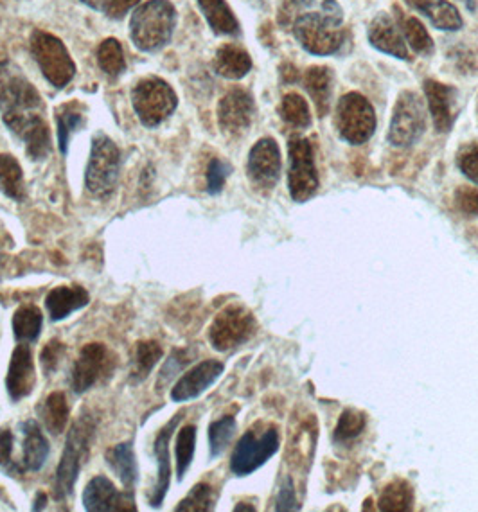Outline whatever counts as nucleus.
Listing matches in <instances>:
<instances>
[{
    "mask_svg": "<svg viewBox=\"0 0 478 512\" xmlns=\"http://www.w3.org/2000/svg\"><path fill=\"white\" fill-rule=\"evenodd\" d=\"M248 177L263 189H272L281 175V151L274 139H261L248 153Z\"/></svg>",
    "mask_w": 478,
    "mask_h": 512,
    "instance_id": "dca6fc26",
    "label": "nucleus"
},
{
    "mask_svg": "<svg viewBox=\"0 0 478 512\" xmlns=\"http://www.w3.org/2000/svg\"><path fill=\"white\" fill-rule=\"evenodd\" d=\"M363 428H365V415L355 410H346L338 421L333 437L337 442L351 441L363 432Z\"/></svg>",
    "mask_w": 478,
    "mask_h": 512,
    "instance_id": "37998d69",
    "label": "nucleus"
},
{
    "mask_svg": "<svg viewBox=\"0 0 478 512\" xmlns=\"http://www.w3.org/2000/svg\"><path fill=\"white\" fill-rule=\"evenodd\" d=\"M462 2H466L468 8L475 9V0H462Z\"/></svg>",
    "mask_w": 478,
    "mask_h": 512,
    "instance_id": "4d7b16f0",
    "label": "nucleus"
},
{
    "mask_svg": "<svg viewBox=\"0 0 478 512\" xmlns=\"http://www.w3.org/2000/svg\"><path fill=\"white\" fill-rule=\"evenodd\" d=\"M369 42L381 53L396 56L399 60H410L407 42L387 13H380L378 17L372 18L369 24Z\"/></svg>",
    "mask_w": 478,
    "mask_h": 512,
    "instance_id": "4be33fe9",
    "label": "nucleus"
},
{
    "mask_svg": "<svg viewBox=\"0 0 478 512\" xmlns=\"http://www.w3.org/2000/svg\"><path fill=\"white\" fill-rule=\"evenodd\" d=\"M121 173V151L116 142L105 133H98L92 141L89 166L85 173L87 189L98 198H108L116 191Z\"/></svg>",
    "mask_w": 478,
    "mask_h": 512,
    "instance_id": "7ed1b4c3",
    "label": "nucleus"
},
{
    "mask_svg": "<svg viewBox=\"0 0 478 512\" xmlns=\"http://www.w3.org/2000/svg\"><path fill=\"white\" fill-rule=\"evenodd\" d=\"M56 119H58V144H60V150L65 155L67 148H69V139H71L72 133L76 132L83 124V117L78 112L71 110L69 106H63L62 110L56 115Z\"/></svg>",
    "mask_w": 478,
    "mask_h": 512,
    "instance_id": "79ce46f5",
    "label": "nucleus"
},
{
    "mask_svg": "<svg viewBox=\"0 0 478 512\" xmlns=\"http://www.w3.org/2000/svg\"><path fill=\"white\" fill-rule=\"evenodd\" d=\"M290 9H302L304 13H319L322 17L329 18L335 24H342L344 11L337 0H290Z\"/></svg>",
    "mask_w": 478,
    "mask_h": 512,
    "instance_id": "a19ab883",
    "label": "nucleus"
},
{
    "mask_svg": "<svg viewBox=\"0 0 478 512\" xmlns=\"http://www.w3.org/2000/svg\"><path fill=\"white\" fill-rule=\"evenodd\" d=\"M71 417V408L67 403V398L63 392H53L49 398L45 399L44 408H42V419H44L45 428L53 435H60L65 432L67 424Z\"/></svg>",
    "mask_w": 478,
    "mask_h": 512,
    "instance_id": "473e14b6",
    "label": "nucleus"
},
{
    "mask_svg": "<svg viewBox=\"0 0 478 512\" xmlns=\"http://www.w3.org/2000/svg\"><path fill=\"white\" fill-rule=\"evenodd\" d=\"M292 29L302 49L315 56L338 53L346 42V31L319 13H299Z\"/></svg>",
    "mask_w": 478,
    "mask_h": 512,
    "instance_id": "20e7f679",
    "label": "nucleus"
},
{
    "mask_svg": "<svg viewBox=\"0 0 478 512\" xmlns=\"http://www.w3.org/2000/svg\"><path fill=\"white\" fill-rule=\"evenodd\" d=\"M42 99L35 87L15 71L9 63H0V110L6 112H36Z\"/></svg>",
    "mask_w": 478,
    "mask_h": 512,
    "instance_id": "ddd939ff",
    "label": "nucleus"
},
{
    "mask_svg": "<svg viewBox=\"0 0 478 512\" xmlns=\"http://www.w3.org/2000/svg\"><path fill=\"white\" fill-rule=\"evenodd\" d=\"M4 123L26 142L27 155L33 160H45L53 150L49 126L36 112H6Z\"/></svg>",
    "mask_w": 478,
    "mask_h": 512,
    "instance_id": "f8f14e48",
    "label": "nucleus"
},
{
    "mask_svg": "<svg viewBox=\"0 0 478 512\" xmlns=\"http://www.w3.org/2000/svg\"><path fill=\"white\" fill-rule=\"evenodd\" d=\"M94 437H96V419L90 414L81 415L80 419L72 424L62 460L56 469V480H54L56 500L63 502L74 493V486L80 478L81 468L89 459Z\"/></svg>",
    "mask_w": 478,
    "mask_h": 512,
    "instance_id": "f257e3e1",
    "label": "nucleus"
},
{
    "mask_svg": "<svg viewBox=\"0 0 478 512\" xmlns=\"http://www.w3.org/2000/svg\"><path fill=\"white\" fill-rule=\"evenodd\" d=\"M256 333V318L247 308L232 304L214 318L209 340L216 351L227 353L248 342Z\"/></svg>",
    "mask_w": 478,
    "mask_h": 512,
    "instance_id": "9d476101",
    "label": "nucleus"
},
{
    "mask_svg": "<svg viewBox=\"0 0 478 512\" xmlns=\"http://www.w3.org/2000/svg\"><path fill=\"white\" fill-rule=\"evenodd\" d=\"M425 94L428 108L434 119L435 130L446 133L452 130L455 121V105H457V90L439 81L426 80Z\"/></svg>",
    "mask_w": 478,
    "mask_h": 512,
    "instance_id": "aec40b11",
    "label": "nucleus"
},
{
    "mask_svg": "<svg viewBox=\"0 0 478 512\" xmlns=\"http://www.w3.org/2000/svg\"><path fill=\"white\" fill-rule=\"evenodd\" d=\"M425 130V103L416 92H410V90L401 92L390 119L389 135H387L390 144L396 148L414 146L423 137Z\"/></svg>",
    "mask_w": 478,
    "mask_h": 512,
    "instance_id": "423d86ee",
    "label": "nucleus"
},
{
    "mask_svg": "<svg viewBox=\"0 0 478 512\" xmlns=\"http://www.w3.org/2000/svg\"><path fill=\"white\" fill-rule=\"evenodd\" d=\"M0 191L15 200H26V187H24V173L15 157L0 155Z\"/></svg>",
    "mask_w": 478,
    "mask_h": 512,
    "instance_id": "7c9ffc66",
    "label": "nucleus"
},
{
    "mask_svg": "<svg viewBox=\"0 0 478 512\" xmlns=\"http://www.w3.org/2000/svg\"><path fill=\"white\" fill-rule=\"evenodd\" d=\"M414 505V491L407 482L398 480L383 489L378 507L385 512H407Z\"/></svg>",
    "mask_w": 478,
    "mask_h": 512,
    "instance_id": "f704fd0d",
    "label": "nucleus"
},
{
    "mask_svg": "<svg viewBox=\"0 0 478 512\" xmlns=\"http://www.w3.org/2000/svg\"><path fill=\"white\" fill-rule=\"evenodd\" d=\"M275 509H277V511H299V504H297L295 495H293V487L290 480L281 487L279 496H277V505H275Z\"/></svg>",
    "mask_w": 478,
    "mask_h": 512,
    "instance_id": "8fccbe9b",
    "label": "nucleus"
},
{
    "mask_svg": "<svg viewBox=\"0 0 478 512\" xmlns=\"http://www.w3.org/2000/svg\"><path fill=\"white\" fill-rule=\"evenodd\" d=\"M223 371H225L223 363L216 362V360H205V362L198 363L175 383V387L171 389V399L175 403H184V401H191V399L202 396L205 390L220 380Z\"/></svg>",
    "mask_w": 478,
    "mask_h": 512,
    "instance_id": "6ab92c4d",
    "label": "nucleus"
},
{
    "mask_svg": "<svg viewBox=\"0 0 478 512\" xmlns=\"http://www.w3.org/2000/svg\"><path fill=\"white\" fill-rule=\"evenodd\" d=\"M132 103L139 121L146 128H155L175 112L178 98L166 81L148 78L133 89Z\"/></svg>",
    "mask_w": 478,
    "mask_h": 512,
    "instance_id": "39448f33",
    "label": "nucleus"
},
{
    "mask_svg": "<svg viewBox=\"0 0 478 512\" xmlns=\"http://www.w3.org/2000/svg\"><path fill=\"white\" fill-rule=\"evenodd\" d=\"M83 507L90 512L137 511L132 491L121 493L110 478L94 477L83 491Z\"/></svg>",
    "mask_w": 478,
    "mask_h": 512,
    "instance_id": "2eb2a0df",
    "label": "nucleus"
},
{
    "mask_svg": "<svg viewBox=\"0 0 478 512\" xmlns=\"http://www.w3.org/2000/svg\"><path fill=\"white\" fill-rule=\"evenodd\" d=\"M13 453V435L9 430H0V466H8Z\"/></svg>",
    "mask_w": 478,
    "mask_h": 512,
    "instance_id": "603ef678",
    "label": "nucleus"
},
{
    "mask_svg": "<svg viewBox=\"0 0 478 512\" xmlns=\"http://www.w3.org/2000/svg\"><path fill=\"white\" fill-rule=\"evenodd\" d=\"M182 419V414L175 415L162 430H160L153 450H155V457H157V464H159V475H157V484L153 489V495L150 498L151 507H160L164 498L168 495L169 484H171V457H169V442H171V435L177 430L178 423Z\"/></svg>",
    "mask_w": 478,
    "mask_h": 512,
    "instance_id": "412c9836",
    "label": "nucleus"
},
{
    "mask_svg": "<svg viewBox=\"0 0 478 512\" xmlns=\"http://www.w3.org/2000/svg\"><path fill=\"white\" fill-rule=\"evenodd\" d=\"M162 358V347L157 342H141L137 344L135 354H133L132 362V383H141L150 376L151 371L155 369V365Z\"/></svg>",
    "mask_w": 478,
    "mask_h": 512,
    "instance_id": "72a5a7b5",
    "label": "nucleus"
},
{
    "mask_svg": "<svg viewBox=\"0 0 478 512\" xmlns=\"http://www.w3.org/2000/svg\"><path fill=\"white\" fill-rule=\"evenodd\" d=\"M98 62L99 67L103 69V72H107L108 76H119L126 69L121 44L114 38L105 40L103 44L99 45Z\"/></svg>",
    "mask_w": 478,
    "mask_h": 512,
    "instance_id": "ea45409f",
    "label": "nucleus"
},
{
    "mask_svg": "<svg viewBox=\"0 0 478 512\" xmlns=\"http://www.w3.org/2000/svg\"><path fill=\"white\" fill-rule=\"evenodd\" d=\"M459 168L478 186V146H471L459 157Z\"/></svg>",
    "mask_w": 478,
    "mask_h": 512,
    "instance_id": "de8ad7c7",
    "label": "nucleus"
},
{
    "mask_svg": "<svg viewBox=\"0 0 478 512\" xmlns=\"http://www.w3.org/2000/svg\"><path fill=\"white\" fill-rule=\"evenodd\" d=\"M231 171V166L227 162H223L222 159L211 160V164L207 168V191H209V195L222 193L223 186L231 175Z\"/></svg>",
    "mask_w": 478,
    "mask_h": 512,
    "instance_id": "a18cd8bd",
    "label": "nucleus"
},
{
    "mask_svg": "<svg viewBox=\"0 0 478 512\" xmlns=\"http://www.w3.org/2000/svg\"><path fill=\"white\" fill-rule=\"evenodd\" d=\"M457 207L466 214H478V189L473 187H461L455 193Z\"/></svg>",
    "mask_w": 478,
    "mask_h": 512,
    "instance_id": "09e8293b",
    "label": "nucleus"
},
{
    "mask_svg": "<svg viewBox=\"0 0 478 512\" xmlns=\"http://www.w3.org/2000/svg\"><path fill=\"white\" fill-rule=\"evenodd\" d=\"M114 360L116 358L110 356L107 345H85L72 367L71 380L74 392L83 394L92 389L103 376H108V372L112 371V367L116 363Z\"/></svg>",
    "mask_w": 478,
    "mask_h": 512,
    "instance_id": "4468645a",
    "label": "nucleus"
},
{
    "mask_svg": "<svg viewBox=\"0 0 478 512\" xmlns=\"http://www.w3.org/2000/svg\"><path fill=\"white\" fill-rule=\"evenodd\" d=\"M198 6L216 35H239L238 18L225 0H198Z\"/></svg>",
    "mask_w": 478,
    "mask_h": 512,
    "instance_id": "c85d7f7f",
    "label": "nucleus"
},
{
    "mask_svg": "<svg viewBox=\"0 0 478 512\" xmlns=\"http://www.w3.org/2000/svg\"><path fill=\"white\" fill-rule=\"evenodd\" d=\"M31 53L35 56L38 67L44 72L45 78L56 89H63L74 78L76 65L71 54L56 36L35 31L31 36Z\"/></svg>",
    "mask_w": 478,
    "mask_h": 512,
    "instance_id": "6e6552de",
    "label": "nucleus"
},
{
    "mask_svg": "<svg viewBox=\"0 0 478 512\" xmlns=\"http://www.w3.org/2000/svg\"><path fill=\"white\" fill-rule=\"evenodd\" d=\"M177 24V11L168 0H150L135 9L130 20L133 44L142 51H159L166 47Z\"/></svg>",
    "mask_w": 478,
    "mask_h": 512,
    "instance_id": "f03ea898",
    "label": "nucleus"
},
{
    "mask_svg": "<svg viewBox=\"0 0 478 512\" xmlns=\"http://www.w3.org/2000/svg\"><path fill=\"white\" fill-rule=\"evenodd\" d=\"M234 511H256V507H252V505H236Z\"/></svg>",
    "mask_w": 478,
    "mask_h": 512,
    "instance_id": "6e6d98bb",
    "label": "nucleus"
},
{
    "mask_svg": "<svg viewBox=\"0 0 478 512\" xmlns=\"http://www.w3.org/2000/svg\"><path fill=\"white\" fill-rule=\"evenodd\" d=\"M20 430L24 435V468L27 471H40L44 468L45 462L49 459V441L45 437L40 424L36 421H26V423L20 424Z\"/></svg>",
    "mask_w": 478,
    "mask_h": 512,
    "instance_id": "b1692460",
    "label": "nucleus"
},
{
    "mask_svg": "<svg viewBox=\"0 0 478 512\" xmlns=\"http://www.w3.org/2000/svg\"><path fill=\"white\" fill-rule=\"evenodd\" d=\"M290 171L288 187L295 202H306L319 189V175L315 166V153L308 139L293 137L288 144Z\"/></svg>",
    "mask_w": 478,
    "mask_h": 512,
    "instance_id": "9b49d317",
    "label": "nucleus"
},
{
    "mask_svg": "<svg viewBox=\"0 0 478 512\" xmlns=\"http://www.w3.org/2000/svg\"><path fill=\"white\" fill-rule=\"evenodd\" d=\"M335 126L344 141L355 146L363 144L371 139L376 130L374 108L362 94L349 92L338 101Z\"/></svg>",
    "mask_w": 478,
    "mask_h": 512,
    "instance_id": "0eeeda50",
    "label": "nucleus"
},
{
    "mask_svg": "<svg viewBox=\"0 0 478 512\" xmlns=\"http://www.w3.org/2000/svg\"><path fill=\"white\" fill-rule=\"evenodd\" d=\"M36 372L33 363V353L29 345L20 342L11 354L8 376H6V389L11 401H22L35 389Z\"/></svg>",
    "mask_w": 478,
    "mask_h": 512,
    "instance_id": "a211bd4d",
    "label": "nucleus"
},
{
    "mask_svg": "<svg viewBox=\"0 0 478 512\" xmlns=\"http://www.w3.org/2000/svg\"><path fill=\"white\" fill-rule=\"evenodd\" d=\"M45 502H47V495H44V493H38V495H36L35 505H33V511H40V509H44Z\"/></svg>",
    "mask_w": 478,
    "mask_h": 512,
    "instance_id": "5fc2aeb1",
    "label": "nucleus"
},
{
    "mask_svg": "<svg viewBox=\"0 0 478 512\" xmlns=\"http://www.w3.org/2000/svg\"><path fill=\"white\" fill-rule=\"evenodd\" d=\"M195 448L196 426L195 424H187L178 432L177 448H175L178 480H184L187 471L191 468V462H193V457H195Z\"/></svg>",
    "mask_w": 478,
    "mask_h": 512,
    "instance_id": "c9c22d12",
    "label": "nucleus"
},
{
    "mask_svg": "<svg viewBox=\"0 0 478 512\" xmlns=\"http://www.w3.org/2000/svg\"><path fill=\"white\" fill-rule=\"evenodd\" d=\"M90 295L81 286H58L45 297V308L54 322L71 317L74 311L89 306Z\"/></svg>",
    "mask_w": 478,
    "mask_h": 512,
    "instance_id": "5701e85b",
    "label": "nucleus"
},
{
    "mask_svg": "<svg viewBox=\"0 0 478 512\" xmlns=\"http://www.w3.org/2000/svg\"><path fill=\"white\" fill-rule=\"evenodd\" d=\"M398 22L401 27V33L408 45L421 56H432L435 51L434 40L428 35L425 26L414 17L403 15L398 9Z\"/></svg>",
    "mask_w": 478,
    "mask_h": 512,
    "instance_id": "2f4dec72",
    "label": "nucleus"
},
{
    "mask_svg": "<svg viewBox=\"0 0 478 512\" xmlns=\"http://www.w3.org/2000/svg\"><path fill=\"white\" fill-rule=\"evenodd\" d=\"M81 2H85L87 6H90L92 9H98V11H105L108 4V0H81Z\"/></svg>",
    "mask_w": 478,
    "mask_h": 512,
    "instance_id": "864d4df0",
    "label": "nucleus"
},
{
    "mask_svg": "<svg viewBox=\"0 0 478 512\" xmlns=\"http://www.w3.org/2000/svg\"><path fill=\"white\" fill-rule=\"evenodd\" d=\"M63 351H65V347L58 340H53V342L45 345L44 351L40 354V360H42V367H44L47 376H51L58 369V363L62 360Z\"/></svg>",
    "mask_w": 478,
    "mask_h": 512,
    "instance_id": "49530a36",
    "label": "nucleus"
},
{
    "mask_svg": "<svg viewBox=\"0 0 478 512\" xmlns=\"http://www.w3.org/2000/svg\"><path fill=\"white\" fill-rule=\"evenodd\" d=\"M256 114L254 99L245 90L234 89L220 101L218 121L225 133L239 135L247 132Z\"/></svg>",
    "mask_w": 478,
    "mask_h": 512,
    "instance_id": "f3484780",
    "label": "nucleus"
},
{
    "mask_svg": "<svg viewBox=\"0 0 478 512\" xmlns=\"http://www.w3.org/2000/svg\"><path fill=\"white\" fill-rule=\"evenodd\" d=\"M281 117L295 128H308L311 124L310 106L299 94H286L281 103Z\"/></svg>",
    "mask_w": 478,
    "mask_h": 512,
    "instance_id": "4c0bfd02",
    "label": "nucleus"
},
{
    "mask_svg": "<svg viewBox=\"0 0 478 512\" xmlns=\"http://www.w3.org/2000/svg\"><path fill=\"white\" fill-rule=\"evenodd\" d=\"M141 0H108L107 8H105V15L110 18H123L128 11H132Z\"/></svg>",
    "mask_w": 478,
    "mask_h": 512,
    "instance_id": "3c124183",
    "label": "nucleus"
},
{
    "mask_svg": "<svg viewBox=\"0 0 478 512\" xmlns=\"http://www.w3.org/2000/svg\"><path fill=\"white\" fill-rule=\"evenodd\" d=\"M191 362V356L187 353L186 349H177L173 351V354L169 356L166 363L162 365L160 369L159 381H157V387L162 389L171 383V380L177 376L178 372L182 371L186 367L187 363Z\"/></svg>",
    "mask_w": 478,
    "mask_h": 512,
    "instance_id": "c03bdc74",
    "label": "nucleus"
},
{
    "mask_svg": "<svg viewBox=\"0 0 478 512\" xmlns=\"http://www.w3.org/2000/svg\"><path fill=\"white\" fill-rule=\"evenodd\" d=\"M216 493L209 484H196L191 493L177 505L175 511L182 512H209L214 511Z\"/></svg>",
    "mask_w": 478,
    "mask_h": 512,
    "instance_id": "58836bf2",
    "label": "nucleus"
},
{
    "mask_svg": "<svg viewBox=\"0 0 478 512\" xmlns=\"http://www.w3.org/2000/svg\"><path fill=\"white\" fill-rule=\"evenodd\" d=\"M236 435V419L232 415H225L222 419L214 421L209 426V446L211 457H220L227 446L231 444Z\"/></svg>",
    "mask_w": 478,
    "mask_h": 512,
    "instance_id": "e433bc0d",
    "label": "nucleus"
},
{
    "mask_svg": "<svg viewBox=\"0 0 478 512\" xmlns=\"http://www.w3.org/2000/svg\"><path fill=\"white\" fill-rule=\"evenodd\" d=\"M407 4L423 13L441 31H459L464 26L459 9L446 0H407Z\"/></svg>",
    "mask_w": 478,
    "mask_h": 512,
    "instance_id": "393cba45",
    "label": "nucleus"
},
{
    "mask_svg": "<svg viewBox=\"0 0 478 512\" xmlns=\"http://www.w3.org/2000/svg\"><path fill=\"white\" fill-rule=\"evenodd\" d=\"M11 324H13V335L17 338V342L31 344V342H36L42 333L44 315L33 304H24L15 311Z\"/></svg>",
    "mask_w": 478,
    "mask_h": 512,
    "instance_id": "c756f323",
    "label": "nucleus"
},
{
    "mask_svg": "<svg viewBox=\"0 0 478 512\" xmlns=\"http://www.w3.org/2000/svg\"><path fill=\"white\" fill-rule=\"evenodd\" d=\"M107 462L110 468L114 469L117 478L123 482L124 489L132 491L139 478V468L133 453V446L130 442L117 444L107 451Z\"/></svg>",
    "mask_w": 478,
    "mask_h": 512,
    "instance_id": "cd10ccee",
    "label": "nucleus"
},
{
    "mask_svg": "<svg viewBox=\"0 0 478 512\" xmlns=\"http://www.w3.org/2000/svg\"><path fill=\"white\" fill-rule=\"evenodd\" d=\"M252 69V60L247 51L238 45L227 44L218 49L214 58V71L227 80H241Z\"/></svg>",
    "mask_w": 478,
    "mask_h": 512,
    "instance_id": "a878e982",
    "label": "nucleus"
},
{
    "mask_svg": "<svg viewBox=\"0 0 478 512\" xmlns=\"http://www.w3.org/2000/svg\"><path fill=\"white\" fill-rule=\"evenodd\" d=\"M279 450V432L274 426L257 432L250 430L239 439L232 453L231 469L238 477L252 475Z\"/></svg>",
    "mask_w": 478,
    "mask_h": 512,
    "instance_id": "1a4fd4ad",
    "label": "nucleus"
},
{
    "mask_svg": "<svg viewBox=\"0 0 478 512\" xmlns=\"http://www.w3.org/2000/svg\"><path fill=\"white\" fill-rule=\"evenodd\" d=\"M304 89L308 90L320 117L328 114L333 96V72L328 67H311L304 74Z\"/></svg>",
    "mask_w": 478,
    "mask_h": 512,
    "instance_id": "bb28decb",
    "label": "nucleus"
}]
</instances>
